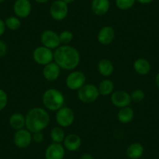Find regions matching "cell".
<instances>
[{
	"label": "cell",
	"instance_id": "31",
	"mask_svg": "<svg viewBox=\"0 0 159 159\" xmlns=\"http://www.w3.org/2000/svg\"><path fill=\"white\" fill-rule=\"evenodd\" d=\"M7 52V45L3 41L0 40V57L5 56Z\"/></svg>",
	"mask_w": 159,
	"mask_h": 159
},
{
	"label": "cell",
	"instance_id": "28",
	"mask_svg": "<svg viewBox=\"0 0 159 159\" xmlns=\"http://www.w3.org/2000/svg\"><path fill=\"white\" fill-rule=\"evenodd\" d=\"M130 97L132 101H134V102H140L144 99L145 94L142 90L137 89L134 90V91L131 93Z\"/></svg>",
	"mask_w": 159,
	"mask_h": 159
},
{
	"label": "cell",
	"instance_id": "34",
	"mask_svg": "<svg viewBox=\"0 0 159 159\" xmlns=\"http://www.w3.org/2000/svg\"><path fill=\"white\" fill-rule=\"evenodd\" d=\"M136 1H137V2L141 4H149L152 2L154 0H136Z\"/></svg>",
	"mask_w": 159,
	"mask_h": 159
},
{
	"label": "cell",
	"instance_id": "37",
	"mask_svg": "<svg viewBox=\"0 0 159 159\" xmlns=\"http://www.w3.org/2000/svg\"><path fill=\"white\" fill-rule=\"evenodd\" d=\"M64 2H66V3L67 4V5H69V4H71L73 3V2H74L75 0H62Z\"/></svg>",
	"mask_w": 159,
	"mask_h": 159
},
{
	"label": "cell",
	"instance_id": "10",
	"mask_svg": "<svg viewBox=\"0 0 159 159\" xmlns=\"http://www.w3.org/2000/svg\"><path fill=\"white\" fill-rule=\"evenodd\" d=\"M111 102L114 106L122 108L129 106L132 99L129 93L125 91L119 90L114 91L111 94Z\"/></svg>",
	"mask_w": 159,
	"mask_h": 159
},
{
	"label": "cell",
	"instance_id": "38",
	"mask_svg": "<svg viewBox=\"0 0 159 159\" xmlns=\"http://www.w3.org/2000/svg\"><path fill=\"white\" fill-rule=\"evenodd\" d=\"M6 0H0V3H2L3 2H5Z\"/></svg>",
	"mask_w": 159,
	"mask_h": 159
},
{
	"label": "cell",
	"instance_id": "27",
	"mask_svg": "<svg viewBox=\"0 0 159 159\" xmlns=\"http://www.w3.org/2000/svg\"><path fill=\"white\" fill-rule=\"evenodd\" d=\"M60 43L62 45H69L73 39V34L70 30H66L59 34Z\"/></svg>",
	"mask_w": 159,
	"mask_h": 159
},
{
	"label": "cell",
	"instance_id": "4",
	"mask_svg": "<svg viewBox=\"0 0 159 159\" xmlns=\"http://www.w3.org/2000/svg\"><path fill=\"white\" fill-rule=\"evenodd\" d=\"M98 88L94 84H86L77 91V97L84 103H92L98 98Z\"/></svg>",
	"mask_w": 159,
	"mask_h": 159
},
{
	"label": "cell",
	"instance_id": "17",
	"mask_svg": "<svg viewBox=\"0 0 159 159\" xmlns=\"http://www.w3.org/2000/svg\"><path fill=\"white\" fill-rule=\"evenodd\" d=\"M64 148L70 151H76L81 146V139L77 134H70L63 140Z\"/></svg>",
	"mask_w": 159,
	"mask_h": 159
},
{
	"label": "cell",
	"instance_id": "7",
	"mask_svg": "<svg viewBox=\"0 0 159 159\" xmlns=\"http://www.w3.org/2000/svg\"><path fill=\"white\" fill-rule=\"evenodd\" d=\"M86 76L81 71H73L67 76L66 84L67 88L73 91H78L86 84Z\"/></svg>",
	"mask_w": 159,
	"mask_h": 159
},
{
	"label": "cell",
	"instance_id": "12",
	"mask_svg": "<svg viewBox=\"0 0 159 159\" xmlns=\"http://www.w3.org/2000/svg\"><path fill=\"white\" fill-rule=\"evenodd\" d=\"M32 6L29 0H16L13 5V11L17 17L25 19L30 16Z\"/></svg>",
	"mask_w": 159,
	"mask_h": 159
},
{
	"label": "cell",
	"instance_id": "5",
	"mask_svg": "<svg viewBox=\"0 0 159 159\" xmlns=\"http://www.w3.org/2000/svg\"><path fill=\"white\" fill-rule=\"evenodd\" d=\"M33 59L36 63L38 65H42L45 66L47 64L53 62L54 60V52L52 50L46 48V47L41 45L34 50Z\"/></svg>",
	"mask_w": 159,
	"mask_h": 159
},
{
	"label": "cell",
	"instance_id": "8",
	"mask_svg": "<svg viewBox=\"0 0 159 159\" xmlns=\"http://www.w3.org/2000/svg\"><path fill=\"white\" fill-rule=\"evenodd\" d=\"M50 15L56 21H62L67 17L69 13L68 5L62 0H56L50 7Z\"/></svg>",
	"mask_w": 159,
	"mask_h": 159
},
{
	"label": "cell",
	"instance_id": "29",
	"mask_svg": "<svg viewBox=\"0 0 159 159\" xmlns=\"http://www.w3.org/2000/svg\"><path fill=\"white\" fill-rule=\"evenodd\" d=\"M8 103V96L4 90L0 88V111L6 108Z\"/></svg>",
	"mask_w": 159,
	"mask_h": 159
},
{
	"label": "cell",
	"instance_id": "21",
	"mask_svg": "<svg viewBox=\"0 0 159 159\" xmlns=\"http://www.w3.org/2000/svg\"><path fill=\"white\" fill-rule=\"evenodd\" d=\"M134 117V111L130 107H125L120 108L117 114L118 120L121 123L126 124L130 123Z\"/></svg>",
	"mask_w": 159,
	"mask_h": 159
},
{
	"label": "cell",
	"instance_id": "24",
	"mask_svg": "<svg viewBox=\"0 0 159 159\" xmlns=\"http://www.w3.org/2000/svg\"><path fill=\"white\" fill-rule=\"evenodd\" d=\"M50 137H51L53 143H61L62 142H63L66 137V134L62 127L56 126V127L52 129L51 132H50Z\"/></svg>",
	"mask_w": 159,
	"mask_h": 159
},
{
	"label": "cell",
	"instance_id": "19",
	"mask_svg": "<svg viewBox=\"0 0 159 159\" xmlns=\"http://www.w3.org/2000/svg\"><path fill=\"white\" fill-rule=\"evenodd\" d=\"M9 124L12 129H15L16 131L24 129L26 126L25 116L20 113H14L10 117Z\"/></svg>",
	"mask_w": 159,
	"mask_h": 159
},
{
	"label": "cell",
	"instance_id": "20",
	"mask_svg": "<svg viewBox=\"0 0 159 159\" xmlns=\"http://www.w3.org/2000/svg\"><path fill=\"white\" fill-rule=\"evenodd\" d=\"M144 148L140 143H133L126 149V155L130 159H139L143 154Z\"/></svg>",
	"mask_w": 159,
	"mask_h": 159
},
{
	"label": "cell",
	"instance_id": "15",
	"mask_svg": "<svg viewBox=\"0 0 159 159\" xmlns=\"http://www.w3.org/2000/svg\"><path fill=\"white\" fill-rule=\"evenodd\" d=\"M115 38V30L111 26H105L98 31V41L103 45H108L112 42Z\"/></svg>",
	"mask_w": 159,
	"mask_h": 159
},
{
	"label": "cell",
	"instance_id": "6",
	"mask_svg": "<svg viewBox=\"0 0 159 159\" xmlns=\"http://www.w3.org/2000/svg\"><path fill=\"white\" fill-rule=\"evenodd\" d=\"M75 115L70 107H62L56 111V120L60 127H69L73 123Z\"/></svg>",
	"mask_w": 159,
	"mask_h": 159
},
{
	"label": "cell",
	"instance_id": "33",
	"mask_svg": "<svg viewBox=\"0 0 159 159\" xmlns=\"http://www.w3.org/2000/svg\"><path fill=\"white\" fill-rule=\"evenodd\" d=\"M80 159H93L92 155L91 154H88V153H85V154H83Z\"/></svg>",
	"mask_w": 159,
	"mask_h": 159
},
{
	"label": "cell",
	"instance_id": "25",
	"mask_svg": "<svg viewBox=\"0 0 159 159\" xmlns=\"http://www.w3.org/2000/svg\"><path fill=\"white\" fill-rule=\"evenodd\" d=\"M6 27L11 30H17L21 27V21L17 16H10L5 20Z\"/></svg>",
	"mask_w": 159,
	"mask_h": 159
},
{
	"label": "cell",
	"instance_id": "2",
	"mask_svg": "<svg viewBox=\"0 0 159 159\" xmlns=\"http://www.w3.org/2000/svg\"><path fill=\"white\" fill-rule=\"evenodd\" d=\"M26 129L31 134L42 132L48 127L50 123V116L42 108H33L29 110L25 116Z\"/></svg>",
	"mask_w": 159,
	"mask_h": 159
},
{
	"label": "cell",
	"instance_id": "11",
	"mask_svg": "<svg viewBox=\"0 0 159 159\" xmlns=\"http://www.w3.org/2000/svg\"><path fill=\"white\" fill-rule=\"evenodd\" d=\"M33 138H32L31 133L28 129H24V128L16 130L13 137L14 144L20 149L27 148L30 144Z\"/></svg>",
	"mask_w": 159,
	"mask_h": 159
},
{
	"label": "cell",
	"instance_id": "9",
	"mask_svg": "<svg viewBox=\"0 0 159 159\" xmlns=\"http://www.w3.org/2000/svg\"><path fill=\"white\" fill-rule=\"evenodd\" d=\"M40 41L42 45L52 50H56L61 45L59 34L52 30H44L40 37Z\"/></svg>",
	"mask_w": 159,
	"mask_h": 159
},
{
	"label": "cell",
	"instance_id": "26",
	"mask_svg": "<svg viewBox=\"0 0 159 159\" xmlns=\"http://www.w3.org/2000/svg\"><path fill=\"white\" fill-rule=\"evenodd\" d=\"M136 2V0H116V6L121 10H127L132 8Z\"/></svg>",
	"mask_w": 159,
	"mask_h": 159
},
{
	"label": "cell",
	"instance_id": "18",
	"mask_svg": "<svg viewBox=\"0 0 159 159\" xmlns=\"http://www.w3.org/2000/svg\"><path fill=\"white\" fill-rule=\"evenodd\" d=\"M133 66H134L136 73H138L139 75H142V76L148 74L151 71V68L149 61L147 60L146 59H143V58L136 59L134 61Z\"/></svg>",
	"mask_w": 159,
	"mask_h": 159
},
{
	"label": "cell",
	"instance_id": "32",
	"mask_svg": "<svg viewBox=\"0 0 159 159\" xmlns=\"http://www.w3.org/2000/svg\"><path fill=\"white\" fill-rule=\"evenodd\" d=\"M6 28H7V27H6L5 21L0 19V36H2L5 33Z\"/></svg>",
	"mask_w": 159,
	"mask_h": 159
},
{
	"label": "cell",
	"instance_id": "22",
	"mask_svg": "<svg viewBox=\"0 0 159 159\" xmlns=\"http://www.w3.org/2000/svg\"><path fill=\"white\" fill-rule=\"evenodd\" d=\"M98 70L102 76H109L114 71V66L109 59H103L99 61L98 64Z\"/></svg>",
	"mask_w": 159,
	"mask_h": 159
},
{
	"label": "cell",
	"instance_id": "14",
	"mask_svg": "<svg viewBox=\"0 0 159 159\" xmlns=\"http://www.w3.org/2000/svg\"><path fill=\"white\" fill-rule=\"evenodd\" d=\"M45 156L46 159H63L65 148L61 143H52L47 148Z\"/></svg>",
	"mask_w": 159,
	"mask_h": 159
},
{
	"label": "cell",
	"instance_id": "23",
	"mask_svg": "<svg viewBox=\"0 0 159 159\" xmlns=\"http://www.w3.org/2000/svg\"><path fill=\"white\" fill-rule=\"evenodd\" d=\"M114 83L111 80H104L99 84V94L103 96H108L114 92Z\"/></svg>",
	"mask_w": 159,
	"mask_h": 159
},
{
	"label": "cell",
	"instance_id": "36",
	"mask_svg": "<svg viewBox=\"0 0 159 159\" xmlns=\"http://www.w3.org/2000/svg\"><path fill=\"white\" fill-rule=\"evenodd\" d=\"M155 83L156 85L157 86V88H159V73L156 75V77H155Z\"/></svg>",
	"mask_w": 159,
	"mask_h": 159
},
{
	"label": "cell",
	"instance_id": "13",
	"mask_svg": "<svg viewBox=\"0 0 159 159\" xmlns=\"http://www.w3.org/2000/svg\"><path fill=\"white\" fill-rule=\"evenodd\" d=\"M62 69L56 62H52L45 66L42 71L44 78L48 81H55L59 77Z\"/></svg>",
	"mask_w": 159,
	"mask_h": 159
},
{
	"label": "cell",
	"instance_id": "1",
	"mask_svg": "<svg viewBox=\"0 0 159 159\" xmlns=\"http://www.w3.org/2000/svg\"><path fill=\"white\" fill-rule=\"evenodd\" d=\"M54 60L62 70H73L79 65L80 56L76 48L62 45L55 50Z\"/></svg>",
	"mask_w": 159,
	"mask_h": 159
},
{
	"label": "cell",
	"instance_id": "3",
	"mask_svg": "<svg viewBox=\"0 0 159 159\" xmlns=\"http://www.w3.org/2000/svg\"><path fill=\"white\" fill-rule=\"evenodd\" d=\"M42 102L45 108L49 111H58L62 108L65 103V98L62 93L55 88H50L44 92Z\"/></svg>",
	"mask_w": 159,
	"mask_h": 159
},
{
	"label": "cell",
	"instance_id": "16",
	"mask_svg": "<svg viewBox=\"0 0 159 159\" xmlns=\"http://www.w3.org/2000/svg\"><path fill=\"white\" fill-rule=\"evenodd\" d=\"M109 0H93L91 2V10L96 16H104L109 11Z\"/></svg>",
	"mask_w": 159,
	"mask_h": 159
},
{
	"label": "cell",
	"instance_id": "35",
	"mask_svg": "<svg viewBox=\"0 0 159 159\" xmlns=\"http://www.w3.org/2000/svg\"><path fill=\"white\" fill-rule=\"evenodd\" d=\"M34 1H35V2H38V3L44 4V3H47L49 0H34Z\"/></svg>",
	"mask_w": 159,
	"mask_h": 159
},
{
	"label": "cell",
	"instance_id": "30",
	"mask_svg": "<svg viewBox=\"0 0 159 159\" xmlns=\"http://www.w3.org/2000/svg\"><path fill=\"white\" fill-rule=\"evenodd\" d=\"M34 135H32V138L37 143H41L42 141H43L44 140V135L42 132H38L33 134Z\"/></svg>",
	"mask_w": 159,
	"mask_h": 159
}]
</instances>
